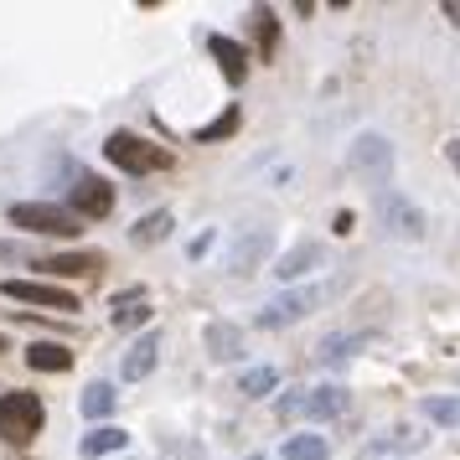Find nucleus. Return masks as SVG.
Returning a JSON list of instances; mask_svg holds the SVG:
<instances>
[{"instance_id":"f3484780","label":"nucleus","mask_w":460,"mask_h":460,"mask_svg":"<svg viewBox=\"0 0 460 460\" xmlns=\"http://www.w3.org/2000/svg\"><path fill=\"white\" fill-rule=\"evenodd\" d=\"M208 47H212V58H217V67L228 73V84H243L249 78V52L233 42V37H212Z\"/></svg>"},{"instance_id":"bb28decb","label":"nucleus","mask_w":460,"mask_h":460,"mask_svg":"<svg viewBox=\"0 0 460 460\" xmlns=\"http://www.w3.org/2000/svg\"><path fill=\"white\" fill-rule=\"evenodd\" d=\"M259 47H264V52H274V22H270V11L259 16Z\"/></svg>"},{"instance_id":"f03ea898","label":"nucleus","mask_w":460,"mask_h":460,"mask_svg":"<svg viewBox=\"0 0 460 460\" xmlns=\"http://www.w3.org/2000/svg\"><path fill=\"white\" fill-rule=\"evenodd\" d=\"M11 223L26 233H52V238H78L84 233V217H73V208H58V202H16Z\"/></svg>"},{"instance_id":"20e7f679","label":"nucleus","mask_w":460,"mask_h":460,"mask_svg":"<svg viewBox=\"0 0 460 460\" xmlns=\"http://www.w3.org/2000/svg\"><path fill=\"white\" fill-rule=\"evenodd\" d=\"M321 300H326V290H321V285H305V290H285V295H274L270 305H259V315H253V321H259L264 332H279V326H295L300 315H311Z\"/></svg>"},{"instance_id":"412c9836","label":"nucleus","mask_w":460,"mask_h":460,"mask_svg":"<svg viewBox=\"0 0 460 460\" xmlns=\"http://www.w3.org/2000/svg\"><path fill=\"white\" fill-rule=\"evenodd\" d=\"M274 388H279V367H249L238 377V394L243 398H270Z\"/></svg>"},{"instance_id":"5701e85b","label":"nucleus","mask_w":460,"mask_h":460,"mask_svg":"<svg viewBox=\"0 0 460 460\" xmlns=\"http://www.w3.org/2000/svg\"><path fill=\"white\" fill-rule=\"evenodd\" d=\"M99 264V253H52V259H42L37 270L42 274H88Z\"/></svg>"},{"instance_id":"c756f323","label":"nucleus","mask_w":460,"mask_h":460,"mask_svg":"<svg viewBox=\"0 0 460 460\" xmlns=\"http://www.w3.org/2000/svg\"><path fill=\"white\" fill-rule=\"evenodd\" d=\"M259 460H264V456H259Z\"/></svg>"},{"instance_id":"39448f33","label":"nucleus","mask_w":460,"mask_h":460,"mask_svg":"<svg viewBox=\"0 0 460 460\" xmlns=\"http://www.w3.org/2000/svg\"><path fill=\"white\" fill-rule=\"evenodd\" d=\"M42 429V398L37 394H0V435L11 445H26V439Z\"/></svg>"},{"instance_id":"a878e982","label":"nucleus","mask_w":460,"mask_h":460,"mask_svg":"<svg viewBox=\"0 0 460 460\" xmlns=\"http://www.w3.org/2000/svg\"><path fill=\"white\" fill-rule=\"evenodd\" d=\"M233 125H238V114H223V119H217V125H208V129H197V140H223V135H228Z\"/></svg>"},{"instance_id":"f257e3e1","label":"nucleus","mask_w":460,"mask_h":460,"mask_svg":"<svg viewBox=\"0 0 460 460\" xmlns=\"http://www.w3.org/2000/svg\"><path fill=\"white\" fill-rule=\"evenodd\" d=\"M347 388H336V383H326V388H290V394L279 398V419L285 424H300V419H336L347 414Z\"/></svg>"},{"instance_id":"9b49d317","label":"nucleus","mask_w":460,"mask_h":460,"mask_svg":"<svg viewBox=\"0 0 460 460\" xmlns=\"http://www.w3.org/2000/svg\"><path fill=\"white\" fill-rule=\"evenodd\" d=\"M321 264H326V249H321V243H295V249L274 264V279H285V285H290V279L321 270Z\"/></svg>"},{"instance_id":"b1692460","label":"nucleus","mask_w":460,"mask_h":460,"mask_svg":"<svg viewBox=\"0 0 460 460\" xmlns=\"http://www.w3.org/2000/svg\"><path fill=\"white\" fill-rule=\"evenodd\" d=\"M88 419H104V414H114V388L109 383H88L84 388V403H78Z\"/></svg>"},{"instance_id":"cd10ccee","label":"nucleus","mask_w":460,"mask_h":460,"mask_svg":"<svg viewBox=\"0 0 460 460\" xmlns=\"http://www.w3.org/2000/svg\"><path fill=\"white\" fill-rule=\"evenodd\" d=\"M445 155H450V166H456V176H460V140H450V146H445Z\"/></svg>"},{"instance_id":"4be33fe9","label":"nucleus","mask_w":460,"mask_h":460,"mask_svg":"<svg viewBox=\"0 0 460 460\" xmlns=\"http://www.w3.org/2000/svg\"><path fill=\"white\" fill-rule=\"evenodd\" d=\"M285 460H332V445L321 435H290L285 439Z\"/></svg>"},{"instance_id":"c85d7f7f","label":"nucleus","mask_w":460,"mask_h":460,"mask_svg":"<svg viewBox=\"0 0 460 460\" xmlns=\"http://www.w3.org/2000/svg\"><path fill=\"white\" fill-rule=\"evenodd\" d=\"M0 352H5V336H0Z\"/></svg>"},{"instance_id":"6ab92c4d","label":"nucleus","mask_w":460,"mask_h":460,"mask_svg":"<svg viewBox=\"0 0 460 460\" xmlns=\"http://www.w3.org/2000/svg\"><path fill=\"white\" fill-rule=\"evenodd\" d=\"M125 445H129L125 429H114V424H99V429H88V435H84V445H78V450L93 460V456H109V450H125Z\"/></svg>"},{"instance_id":"1a4fd4ad","label":"nucleus","mask_w":460,"mask_h":460,"mask_svg":"<svg viewBox=\"0 0 460 460\" xmlns=\"http://www.w3.org/2000/svg\"><path fill=\"white\" fill-rule=\"evenodd\" d=\"M109 208H114L109 181H99V176H78L73 181V217H109Z\"/></svg>"},{"instance_id":"a211bd4d","label":"nucleus","mask_w":460,"mask_h":460,"mask_svg":"<svg viewBox=\"0 0 460 460\" xmlns=\"http://www.w3.org/2000/svg\"><path fill=\"white\" fill-rule=\"evenodd\" d=\"M171 228H176V217H171L166 208L146 212L135 228H129V243H140V249H150V243H161V238H171Z\"/></svg>"},{"instance_id":"aec40b11","label":"nucleus","mask_w":460,"mask_h":460,"mask_svg":"<svg viewBox=\"0 0 460 460\" xmlns=\"http://www.w3.org/2000/svg\"><path fill=\"white\" fill-rule=\"evenodd\" d=\"M429 445V429H414V424H394L377 435V450H424Z\"/></svg>"},{"instance_id":"6e6552de","label":"nucleus","mask_w":460,"mask_h":460,"mask_svg":"<svg viewBox=\"0 0 460 460\" xmlns=\"http://www.w3.org/2000/svg\"><path fill=\"white\" fill-rule=\"evenodd\" d=\"M5 300H22V305H42V311H78V300L58 285H42V279H5L0 285Z\"/></svg>"},{"instance_id":"f8f14e48","label":"nucleus","mask_w":460,"mask_h":460,"mask_svg":"<svg viewBox=\"0 0 460 460\" xmlns=\"http://www.w3.org/2000/svg\"><path fill=\"white\" fill-rule=\"evenodd\" d=\"M362 347H373V336H367V332H357V336H326V341L315 347V362H321V367H341V362H352Z\"/></svg>"},{"instance_id":"4468645a","label":"nucleus","mask_w":460,"mask_h":460,"mask_svg":"<svg viewBox=\"0 0 460 460\" xmlns=\"http://www.w3.org/2000/svg\"><path fill=\"white\" fill-rule=\"evenodd\" d=\"M208 357L212 362H238L243 357V332L233 321H212L208 326Z\"/></svg>"},{"instance_id":"0eeeda50","label":"nucleus","mask_w":460,"mask_h":460,"mask_svg":"<svg viewBox=\"0 0 460 460\" xmlns=\"http://www.w3.org/2000/svg\"><path fill=\"white\" fill-rule=\"evenodd\" d=\"M347 171L367 176V181H383L394 171V146L383 135H357L352 146H347Z\"/></svg>"},{"instance_id":"ddd939ff","label":"nucleus","mask_w":460,"mask_h":460,"mask_svg":"<svg viewBox=\"0 0 460 460\" xmlns=\"http://www.w3.org/2000/svg\"><path fill=\"white\" fill-rule=\"evenodd\" d=\"M155 357H161V336L146 332V336H140V341H135V347L125 352V367H119V373H125L129 383H140V377L155 373Z\"/></svg>"},{"instance_id":"2eb2a0df","label":"nucleus","mask_w":460,"mask_h":460,"mask_svg":"<svg viewBox=\"0 0 460 460\" xmlns=\"http://www.w3.org/2000/svg\"><path fill=\"white\" fill-rule=\"evenodd\" d=\"M26 367L31 373H67L73 367V352H67L63 341H31L26 347Z\"/></svg>"},{"instance_id":"7ed1b4c3","label":"nucleus","mask_w":460,"mask_h":460,"mask_svg":"<svg viewBox=\"0 0 460 460\" xmlns=\"http://www.w3.org/2000/svg\"><path fill=\"white\" fill-rule=\"evenodd\" d=\"M104 155H109L119 171H129V176H146V171H161V166H166V150H155L150 140L129 135V129H114V135H109V140H104Z\"/></svg>"},{"instance_id":"9d476101","label":"nucleus","mask_w":460,"mask_h":460,"mask_svg":"<svg viewBox=\"0 0 460 460\" xmlns=\"http://www.w3.org/2000/svg\"><path fill=\"white\" fill-rule=\"evenodd\" d=\"M270 243H274V233L270 228H249L238 243L228 249V270L233 274H253L259 264H264V253H270Z\"/></svg>"},{"instance_id":"dca6fc26","label":"nucleus","mask_w":460,"mask_h":460,"mask_svg":"<svg viewBox=\"0 0 460 460\" xmlns=\"http://www.w3.org/2000/svg\"><path fill=\"white\" fill-rule=\"evenodd\" d=\"M109 321H114L119 332H129V326H146V321H150V300H146V290H125V295H114V311H109Z\"/></svg>"},{"instance_id":"393cba45","label":"nucleus","mask_w":460,"mask_h":460,"mask_svg":"<svg viewBox=\"0 0 460 460\" xmlns=\"http://www.w3.org/2000/svg\"><path fill=\"white\" fill-rule=\"evenodd\" d=\"M424 419H429V424H445V429H456L460 424V398H424Z\"/></svg>"},{"instance_id":"423d86ee","label":"nucleus","mask_w":460,"mask_h":460,"mask_svg":"<svg viewBox=\"0 0 460 460\" xmlns=\"http://www.w3.org/2000/svg\"><path fill=\"white\" fill-rule=\"evenodd\" d=\"M377 217H383V233H388V238H403V243H419V238L429 233L424 228V212H419L403 191H383V197H377Z\"/></svg>"}]
</instances>
